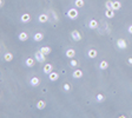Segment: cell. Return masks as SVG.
<instances>
[{"instance_id": "cb8c5ba5", "label": "cell", "mask_w": 132, "mask_h": 118, "mask_svg": "<svg viewBox=\"0 0 132 118\" xmlns=\"http://www.w3.org/2000/svg\"><path fill=\"white\" fill-rule=\"evenodd\" d=\"M122 8V4H120V1H113V10L114 11H119Z\"/></svg>"}, {"instance_id": "83f0119b", "label": "cell", "mask_w": 132, "mask_h": 118, "mask_svg": "<svg viewBox=\"0 0 132 118\" xmlns=\"http://www.w3.org/2000/svg\"><path fill=\"white\" fill-rule=\"evenodd\" d=\"M127 64H129V65H132V57H130V58L127 59Z\"/></svg>"}, {"instance_id": "4fadbf2b", "label": "cell", "mask_w": 132, "mask_h": 118, "mask_svg": "<svg viewBox=\"0 0 132 118\" xmlns=\"http://www.w3.org/2000/svg\"><path fill=\"white\" fill-rule=\"evenodd\" d=\"M18 38H19L20 41H26L27 39L30 38V36H28L26 32H20L19 33V36H18Z\"/></svg>"}, {"instance_id": "d6986e66", "label": "cell", "mask_w": 132, "mask_h": 118, "mask_svg": "<svg viewBox=\"0 0 132 118\" xmlns=\"http://www.w3.org/2000/svg\"><path fill=\"white\" fill-rule=\"evenodd\" d=\"M84 5H85L84 0H75V1H74V6H75L77 8H81V7H84Z\"/></svg>"}, {"instance_id": "9a60e30c", "label": "cell", "mask_w": 132, "mask_h": 118, "mask_svg": "<svg viewBox=\"0 0 132 118\" xmlns=\"http://www.w3.org/2000/svg\"><path fill=\"white\" fill-rule=\"evenodd\" d=\"M40 51H41L45 56H47V54H50L52 52V48L50 47V46H42V47H40Z\"/></svg>"}, {"instance_id": "9c48e42d", "label": "cell", "mask_w": 132, "mask_h": 118, "mask_svg": "<svg viewBox=\"0 0 132 118\" xmlns=\"http://www.w3.org/2000/svg\"><path fill=\"white\" fill-rule=\"evenodd\" d=\"M83 71L81 70H79V69H77V70H74L73 71V73H72V77L73 78H75V79H79V78H81L83 77Z\"/></svg>"}, {"instance_id": "4316f807", "label": "cell", "mask_w": 132, "mask_h": 118, "mask_svg": "<svg viewBox=\"0 0 132 118\" xmlns=\"http://www.w3.org/2000/svg\"><path fill=\"white\" fill-rule=\"evenodd\" d=\"M63 87H64V90H65L66 92H70V91H71V85H70L69 83H65Z\"/></svg>"}, {"instance_id": "e0dca14e", "label": "cell", "mask_w": 132, "mask_h": 118, "mask_svg": "<svg viewBox=\"0 0 132 118\" xmlns=\"http://www.w3.org/2000/svg\"><path fill=\"white\" fill-rule=\"evenodd\" d=\"M33 39H34V41H41L42 39H44V34L40 32H37L33 36Z\"/></svg>"}, {"instance_id": "277c9868", "label": "cell", "mask_w": 132, "mask_h": 118, "mask_svg": "<svg viewBox=\"0 0 132 118\" xmlns=\"http://www.w3.org/2000/svg\"><path fill=\"white\" fill-rule=\"evenodd\" d=\"M116 45L118 46V48H120V50H125V48H127V43L123 39V38H119V39L117 40Z\"/></svg>"}, {"instance_id": "f546056e", "label": "cell", "mask_w": 132, "mask_h": 118, "mask_svg": "<svg viewBox=\"0 0 132 118\" xmlns=\"http://www.w3.org/2000/svg\"><path fill=\"white\" fill-rule=\"evenodd\" d=\"M4 4H5L4 0H0V6H1V7H4Z\"/></svg>"}, {"instance_id": "3957f363", "label": "cell", "mask_w": 132, "mask_h": 118, "mask_svg": "<svg viewBox=\"0 0 132 118\" xmlns=\"http://www.w3.org/2000/svg\"><path fill=\"white\" fill-rule=\"evenodd\" d=\"M71 37H72V39H73L74 41H80L81 40V34H80L79 31H77V30H73L72 32H71Z\"/></svg>"}, {"instance_id": "7a4b0ae2", "label": "cell", "mask_w": 132, "mask_h": 118, "mask_svg": "<svg viewBox=\"0 0 132 118\" xmlns=\"http://www.w3.org/2000/svg\"><path fill=\"white\" fill-rule=\"evenodd\" d=\"M34 58H36V60H37L38 63H45V61H46V56L42 53L40 50L36 52V54H34Z\"/></svg>"}, {"instance_id": "44dd1931", "label": "cell", "mask_w": 132, "mask_h": 118, "mask_svg": "<svg viewBox=\"0 0 132 118\" xmlns=\"http://www.w3.org/2000/svg\"><path fill=\"white\" fill-rule=\"evenodd\" d=\"M4 59H5V61H12L13 60V54L11 52H6L4 54Z\"/></svg>"}, {"instance_id": "8992f818", "label": "cell", "mask_w": 132, "mask_h": 118, "mask_svg": "<svg viewBox=\"0 0 132 118\" xmlns=\"http://www.w3.org/2000/svg\"><path fill=\"white\" fill-rule=\"evenodd\" d=\"M48 79H50L51 81H57L59 79V73L58 72H53L52 71V72L48 75Z\"/></svg>"}, {"instance_id": "d4e9b609", "label": "cell", "mask_w": 132, "mask_h": 118, "mask_svg": "<svg viewBox=\"0 0 132 118\" xmlns=\"http://www.w3.org/2000/svg\"><path fill=\"white\" fill-rule=\"evenodd\" d=\"M105 7L106 10H113V1L112 0H107L105 2Z\"/></svg>"}, {"instance_id": "7c38bea8", "label": "cell", "mask_w": 132, "mask_h": 118, "mask_svg": "<svg viewBox=\"0 0 132 118\" xmlns=\"http://www.w3.org/2000/svg\"><path fill=\"white\" fill-rule=\"evenodd\" d=\"M48 19H50V17L47 16V14H45V13H42V14H40V16L38 17V20H39V22H46L48 21Z\"/></svg>"}, {"instance_id": "f1b7e54d", "label": "cell", "mask_w": 132, "mask_h": 118, "mask_svg": "<svg viewBox=\"0 0 132 118\" xmlns=\"http://www.w3.org/2000/svg\"><path fill=\"white\" fill-rule=\"evenodd\" d=\"M127 31H129V33H130V34H132V25H130V26H129Z\"/></svg>"}, {"instance_id": "5bb4252c", "label": "cell", "mask_w": 132, "mask_h": 118, "mask_svg": "<svg viewBox=\"0 0 132 118\" xmlns=\"http://www.w3.org/2000/svg\"><path fill=\"white\" fill-rule=\"evenodd\" d=\"M30 84H31V86H38L40 84V79L38 77H32L31 80H30Z\"/></svg>"}, {"instance_id": "52a82bcc", "label": "cell", "mask_w": 132, "mask_h": 118, "mask_svg": "<svg viewBox=\"0 0 132 118\" xmlns=\"http://www.w3.org/2000/svg\"><path fill=\"white\" fill-rule=\"evenodd\" d=\"M36 58H27L26 60H25V64H26L27 67H33L34 65H36Z\"/></svg>"}, {"instance_id": "8fae6325", "label": "cell", "mask_w": 132, "mask_h": 118, "mask_svg": "<svg viewBox=\"0 0 132 118\" xmlns=\"http://www.w3.org/2000/svg\"><path fill=\"white\" fill-rule=\"evenodd\" d=\"M87 56H89V58L94 59L95 57L98 56V52H97L95 48H91V50H89V52H87Z\"/></svg>"}, {"instance_id": "7402d4cb", "label": "cell", "mask_w": 132, "mask_h": 118, "mask_svg": "<svg viewBox=\"0 0 132 118\" xmlns=\"http://www.w3.org/2000/svg\"><path fill=\"white\" fill-rule=\"evenodd\" d=\"M107 67H109V63H107L106 60H103V61H100V64H99V69H100V70L104 71V70H106Z\"/></svg>"}, {"instance_id": "ba28073f", "label": "cell", "mask_w": 132, "mask_h": 118, "mask_svg": "<svg viewBox=\"0 0 132 118\" xmlns=\"http://www.w3.org/2000/svg\"><path fill=\"white\" fill-rule=\"evenodd\" d=\"M42 71H44V73L50 75V73H51V72L53 71V65L52 64H45V66H44Z\"/></svg>"}, {"instance_id": "ac0fdd59", "label": "cell", "mask_w": 132, "mask_h": 118, "mask_svg": "<svg viewBox=\"0 0 132 118\" xmlns=\"http://www.w3.org/2000/svg\"><path fill=\"white\" fill-rule=\"evenodd\" d=\"M46 107V102L45 100H39L37 103V109L38 110H44Z\"/></svg>"}, {"instance_id": "ffe728a7", "label": "cell", "mask_w": 132, "mask_h": 118, "mask_svg": "<svg viewBox=\"0 0 132 118\" xmlns=\"http://www.w3.org/2000/svg\"><path fill=\"white\" fill-rule=\"evenodd\" d=\"M105 17H107L109 19H111L114 17V10H105Z\"/></svg>"}, {"instance_id": "30bf717a", "label": "cell", "mask_w": 132, "mask_h": 118, "mask_svg": "<svg viewBox=\"0 0 132 118\" xmlns=\"http://www.w3.org/2000/svg\"><path fill=\"white\" fill-rule=\"evenodd\" d=\"M74 56H75V50L74 48H67L66 50V57L70 59L74 58Z\"/></svg>"}, {"instance_id": "484cf974", "label": "cell", "mask_w": 132, "mask_h": 118, "mask_svg": "<svg viewBox=\"0 0 132 118\" xmlns=\"http://www.w3.org/2000/svg\"><path fill=\"white\" fill-rule=\"evenodd\" d=\"M70 65L72 66V67H78L79 66V63H78V60H75V59H71V61H70Z\"/></svg>"}, {"instance_id": "603a6c76", "label": "cell", "mask_w": 132, "mask_h": 118, "mask_svg": "<svg viewBox=\"0 0 132 118\" xmlns=\"http://www.w3.org/2000/svg\"><path fill=\"white\" fill-rule=\"evenodd\" d=\"M95 100L98 103H103L104 100H105V96L103 95V93H98L97 96H95Z\"/></svg>"}, {"instance_id": "6da1fadb", "label": "cell", "mask_w": 132, "mask_h": 118, "mask_svg": "<svg viewBox=\"0 0 132 118\" xmlns=\"http://www.w3.org/2000/svg\"><path fill=\"white\" fill-rule=\"evenodd\" d=\"M78 16H79V13H78V10H77V8H74V7L70 8L69 11H67V17H69L71 20H74V19H77V18H78Z\"/></svg>"}, {"instance_id": "2e32d148", "label": "cell", "mask_w": 132, "mask_h": 118, "mask_svg": "<svg viewBox=\"0 0 132 118\" xmlns=\"http://www.w3.org/2000/svg\"><path fill=\"white\" fill-rule=\"evenodd\" d=\"M89 27H90L91 30H95L98 27V21L95 19H91L90 22H89Z\"/></svg>"}, {"instance_id": "5b68a950", "label": "cell", "mask_w": 132, "mask_h": 118, "mask_svg": "<svg viewBox=\"0 0 132 118\" xmlns=\"http://www.w3.org/2000/svg\"><path fill=\"white\" fill-rule=\"evenodd\" d=\"M31 19H32V17L30 13H24V14H21V17H20L21 22H25V24H26V22H30Z\"/></svg>"}]
</instances>
